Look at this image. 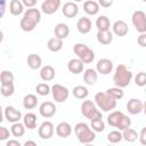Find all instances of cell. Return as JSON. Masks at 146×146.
<instances>
[{
	"label": "cell",
	"mask_w": 146,
	"mask_h": 146,
	"mask_svg": "<svg viewBox=\"0 0 146 146\" xmlns=\"http://www.w3.org/2000/svg\"><path fill=\"white\" fill-rule=\"evenodd\" d=\"M132 76H133L132 72L130 70H128V67L124 64H119L115 67V71L113 74V82H114L115 87L123 89L130 84Z\"/></svg>",
	"instance_id": "6da1fadb"
},
{
	"label": "cell",
	"mask_w": 146,
	"mask_h": 146,
	"mask_svg": "<svg viewBox=\"0 0 146 146\" xmlns=\"http://www.w3.org/2000/svg\"><path fill=\"white\" fill-rule=\"evenodd\" d=\"M74 132H75V136L78 137V140L81 144H83V145L91 144L95 140V138H96L95 131L86 122H79V123H76L74 125Z\"/></svg>",
	"instance_id": "7a4b0ae2"
},
{
	"label": "cell",
	"mask_w": 146,
	"mask_h": 146,
	"mask_svg": "<svg viewBox=\"0 0 146 146\" xmlns=\"http://www.w3.org/2000/svg\"><path fill=\"white\" fill-rule=\"evenodd\" d=\"M73 51L76 57L83 62V64H90L95 59V52L84 43H75L73 47Z\"/></svg>",
	"instance_id": "3957f363"
},
{
	"label": "cell",
	"mask_w": 146,
	"mask_h": 146,
	"mask_svg": "<svg viewBox=\"0 0 146 146\" xmlns=\"http://www.w3.org/2000/svg\"><path fill=\"white\" fill-rule=\"evenodd\" d=\"M95 104L103 112H110L116 107V100L110 97L106 92H97L95 95Z\"/></svg>",
	"instance_id": "277c9868"
},
{
	"label": "cell",
	"mask_w": 146,
	"mask_h": 146,
	"mask_svg": "<svg viewBox=\"0 0 146 146\" xmlns=\"http://www.w3.org/2000/svg\"><path fill=\"white\" fill-rule=\"evenodd\" d=\"M81 113L83 114L84 117H87L90 121H92L95 119H102L103 117L102 112L98 110L97 105L91 100H84L81 104Z\"/></svg>",
	"instance_id": "5b68a950"
},
{
	"label": "cell",
	"mask_w": 146,
	"mask_h": 146,
	"mask_svg": "<svg viewBox=\"0 0 146 146\" xmlns=\"http://www.w3.org/2000/svg\"><path fill=\"white\" fill-rule=\"evenodd\" d=\"M131 22L137 32H139L140 34L146 33V14L143 10L133 11L131 16Z\"/></svg>",
	"instance_id": "8992f818"
},
{
	"label": "cell",
	"mask_w": 146,
	"mask_h": 146,
	"mask_svg": "<svg viewBox=\"0 0 146 146\" xmlns=\"http://www.w3.org/2000/svg\"><path fill=\"white\" fill-rule=\"evenodd\" d=\"M51 94H52V98L55 102L64 103L65 100H67V98L70 96V90L59 83H55L51 87Z\"/></svg>",
	"instance_id": "52a82bcc"
},
{
	"label": "cell",
	"mask_w": 146,
	"mask_h": 146,
	"mask_svg": "<svg viewBox=\"0 0 146 146\" xmlns=\"http://www.w3.org/2000/svg\"><path fill=\"white\" fill-rule=\"evenodd\" d=\"M54 132H55V127H54L52 122H50V121H43L40 124L39 130H38L39 137L42 139H50L52 137Z\"/></svg>",
	"instance_id": "ba28073f"
},
{
	"label": "cell",
	"mask_w": 146,
	"mask_h": 146,
	"mask_svg": "<svg viewBox=\"0 0 146 146\" xmlns=\"http://www.w3.org/2000/svg\"><path fill=\"white\" fill-rule=\"evenodd\" d=\"M3 115L6 117V120L8 122L11 123H17L19 122V120L22 119V113L21 111H18L17 108H15L14 106H6L3 110Z\"/></svg>",
	"instance_id": "9c48e42d"
},
{
	"label": "cell",
	"mask_w": 146,
	"mask_h": 146,
	"mask_svg": "<svg viewBox=\"0 0 146 146\" xmlns=\"http://www.w3.org/2000/svg\"><path fill=\"white\" fill-rule=\"evenodd\" d=\"M60 3V0H44L41 3V10L46 15H52L58 10Z\"/></svg>",
	"instance_id": "30bf717a"
},
{
	"label": "cell",
	"mask_w": 146,
	"mask_h": 146,
	"mask_svg": "<svg viewBox=\"0 0 146 146\" xmlns=\"http://www.w3.org/2000/svg\"><path fill=\"white\" fill-rule=\"evenodd\" d=\"M96 71L97 73H100L102 75H107L113 71V62L108 58H102L96 64Z\"/></svg>",
	"instance_id": "8fae6325"
},
{
	"label": "cell",
	"mask_w": 146,
	"mask_h": 146,
	"mask_svg": "<svg viewBox=\"0 0 146 146\" xmlns=\"http://www.w3.org/2000/svg\"><path fill=\"white\" fill-rule=\"evenodd\" d=\"M56 111H57V108H56L55 104L51 102H43L39 107V113L44 119L52 117L56 114Z\"/></svg>",
	"instance_id": "7c38bea8"
},
{
	"label": "cell",
	"mask_w": 146,
	"mask_h": 146,
	"mask_svg": "<svg viewBox=\"0 0 146 146\" xmlns=\"http://www.w3.org/2000/svg\"><path fill=\"white\" fill-rule=\"evenodd\" d=\"M143 108H144V103L138 98H131L127 103V111L132 115L139 114L140 112H143Z\"/></svg>",
	"instance_id": "4fadbf2b"
},
{
	"label": "cell",
	"mask_w": 146,
	"mask_h": 146,
	"mask_svg": "<svg viewBox=\"0 0 146 146\" xmlns=\"http://www.w3.org/2000/svg\"><path fill=\"white\" fill-rule=\"evenodd\" d=\"M62 13L65 17L67 18H74L78 13H79V7L75 2L73 1H66L64 5H63V8H62Z\"/></svg>",
	"instance_id": "5bb4252c"
},
{
	"label": "cell",
	"mask_w": 146,
	"mask_h": 146,
	"mask_svg": "<svg viewBox=\"0 0 146 146\" xmlns=\"http://www.w3.org/2000/svg\"><path fill=\"white\" fill-rule=\"evenodd\" d=\"M112 30H113V33L117 36H124L128 34L129 32V27H128V24L122 21V19H119V21H115L112 25Z\"/></svg>",
	"instance_id": "9a60e30c"
},
{
	"label": "cell",
	"mask_w": 146,
	"mask_h": 146,
	"mask_svg": "<svg viewBox=\"0 0 146 146\" xmlns=\"http://www.w3.org/2000/svg\"><path fill=\"white\" fill-rule=\"evenodd\" d=\"M67 70L73 74H80L84 70V64L79 58H72L67 63Z\"/></svg>",
	"instance_id": "2e32d148"
},
{
	"label": "cell",
	"mask_w": 146,
	"mask_h": 146,
	"mask_svg": "<svg viewBox=\"0 0 146 146\" xmlns=\"http://www.w3.org/2000/svg\"><path fill=\"white\" fill-rule=\"evenodd\" d=\"M72 133V125L68 122H59L56 125V135L60 138H67Z\"/></svg>",
	"instance_id": "e0dca14e"
},
{
	"label": "cell",
	"mask_w": 146,
	"mask_h": 146,
	"mask_svg": "<svg viewBox=\"0 0 146 146\" xmlns=\"http://www.w3.org/2000/svg\"><path fill=\"white\" fill-rule=\"evenodd\" d=\"M83 10L87 15L95 16L99 13V3L95 0H87L83 2Z\"/></svg>",
	"instance_id": "ac0fdd59"
},
{
	"label": "cell",
	"mask_w": 146,
	"mask_h": 146,
	"mask_svg": "<svg viewBox=\"0 0 146 146\" xmlns=\"http://www.w3.org/2000/svg\"><path fill=\"white\" fill-rule=\"evenodd\" d=\"M76 29L81 34L89 33L91 31V21L86 16L79 18L78 22H76Z\"/></svg>",
	"instance_id": "d6986e66"
},
{
	"label": "cell",
	"mask_w": 146,
	"mask_h": 146,
	"mask_svg": "<svg viewBox=\"0 0 146 146\" xmlns=\"http://www.w3.org/2000/svg\"><path fill=\"white\" fill-rule=\"evenodd\" d=\"M54 33H55L56 38H58L60 40H64L70 34V27L65 23H58V24H56V26L54 29Z\"/></svg>",
	"instance_id": "ffe728a7"
},
{
	"label": "cell",
	"mask_w": 146,
	"mask_h": 146,
	"mask_svg": "<svg viewBox=\"0 0 146 146\" xmlns=\"http://www.w3.org/2000/svg\"><path fill=\"white\" fill-rule=\"evenodd\" d=\"M55 68L51 66V65H44L41 67L40 70V78L41 80H43L44 82H48V81H51L54 80L55 78Z\"/></svg>",
	"instance_id": "44dd1931"
},
{
	"label": "cell",
	"mask_w": 146,
	"mask_h": 146,
	"mask_svg": "<svg viewBox=\"0 0 146 146\" xmlns=\"http://www.w3.org/2000/svg\"><path fill=\"white\" fill-rule=\"evenodd\" d=\"M97 79H98V73H97V71L95 68H87V70H84L83 81H84L86 84L94 86L97 82Z\"/></svg>",
	"instance_id": "7402d4cb"
},
{
	"label": "cell",
	"mask_w": 146,
	"mask_h": 146,
	"mask_svg": "<svg viewBox=\"0 0 146 146\" xmlns=\"http://www.w3.org/2000/svg\"><path fill=\"white\" fill-rule=\"evenodd\" d=\"M23 123L25 125V128H27L29 130H33L36 128V123H38V117L34 113L29 112L24 115L23 117Z\"/></svg>",
	"instance_id": "603a6c76"
},
{
	"label": "cell",
	"mask_w": 146,
	"mask_h": 146,
	"mask_svg": "<svg viewBox=\"0 0 146 146\" xmlns=\"http://www.w3.org/2000/svg\"><path fill=\"white\" fill-rule=\"evenodd\" d=\"M96 38L100 44L107 46L113 41V33L111 31H98Z\"/></svg>",
	"instance_id": "cb8c5ba5"
},
{
	"label": "cell",
	"mask_w": 146,
	"mask_h": 146,
	"mask_svg": "<svg viewBox=\"0 0 146 146\" xmlns=\"http://www.w3.org/2000/svg\"><path fill=\"white\" fill-rule=\"evenodd\" d=\"M96 27L98 31H110L111 22L106 15H100L96 19Z\"/></svg>",
	"instance_id": "d4e9b609"
},
{
	"label": "cell",
	"mask_w": 146,
	"mask_h": 146,
	"mask_svg": "<svg viewBox=\"0 0 146 146\" xmlns=\"http://www.w3.org/2000/svg\"><path fill=\"white\" fill-rule=\"evenodd\" d=\"M27 66L31 70H38L42 66V59L38 54H30L27 56Z\"/></svg>",
	"instance_id": "484cf974"
},
{
	"label": "cell",
	"mask_w": 146,
	"mask_h": 146,
	"mask_svg": "<svg viewBox=\"0 0 146 146\" xmlns=\"http://www.w3.org/2000/svg\"><path fill=\"white\" fill-rule=\"evenodd\" d=\"M9 11L13 16H18L24 11V5L19 0H11L9 2Z\"/></svg>",
	"instance_id": "4316f807"
},
{
	"label": "cell",
	"mask_w": 146,
	"mask_h": 146,
	"mask_svg": "<svg viewBox=\"0 0 146 146\" xmlns=\"http://www.w3.org/2000/svg\"><path fill=\"white\" fill-rule=\"evenodd\" d=\"M124 116V114L121 112V111H113L108 114L107 116V123L111 125V127H114L116 128L119 122L121 121V119Z\"/></svg>",
	"instance_id": "83f0119b"
},
{
	"label": "cell",
	"mask_w": 146,
	"mask_h": 146,
	"mask_svg": "<svg viewBox=\"0 0 146 146\" xmlns=\"http://www.w3.org/2000/svg\"><path fill=\"white\" fill-rule=\"evenodd\" d=\"M63 46H64L63 40H60V39H58V38H56V36L49 39L48 42H47V48H48L50 51H52V52H57V51L62 50Z\"/></svg>",
	"instance_id": "f1b7e54d"
},
{
	"label": "cell",
	"mask_w": 146,
	"mask_h": 146,
	"mask_svg": "<svg viewBox=\"0 0 146 146\" xmlns=\"http://www.w3.org/2000/svg\"><path fill=\"white\" fill-rule=\"evenodd\" d=\"M36 25L38 24L34 21H32V19H30L25 16H23L21 18V22H19V26L24 32H32L36 27Z\"/></svg>",
	"instance_id": "f546056e"
},
{
	"label": "cell",
	"mask_w": 146,
	"mask_h": 146,
	"mask_svg": "<svg viewBox=\"0 0 146 146\" xmlns=\"http://www.w3.org/2000/svg\"><path fill=\"white\" fill-rule=\"evenodd\" d=\"M38 105V97L33 94H29L23 98V106L26 110H32Z\"/></svg>",
	"instance_id": "4dcf8cb0"
},
{
	"label": "cell",
	"mask_w": 146,
	"mask_h": 146,
	"mask_svg": "<svg viewBox=\"0 0 146 146\" xmlns=\"http://www.w3.org/2000/svg\"><path fill=\"white\" fill-rule=\"evenodd\" d=\"M23 16H25V17H27V18L34 21L36 24H39L40 21H41V13H40V10L36 9L35 7H34V8L26 9V10L24 11V15H23Z\"/></svg>",
	"instance_id": "1f68e13d"
},
{
	"label": "cell",
	"mask_w": 146,
	"mask_h": 146,
	"mask_svg": "<svg viewBox=\"0 0 146 146\" xmlns=\"http://www.w3.org/2000/svg\"><path fill=\"white\" fill-rule=\"evenodd\" d=\"M73 96L76 98V99H86L89 95V90L87 87L84 86H76L73 88Z\"/></svg>",
	"instance_id": "d6a6232c"
},
{
	"label": "cell",
	"mask_w": 146,
	"mask_h": 146,
	"mask_svg": "<svg viewBox=\"0 0 146 146\" xmlns=\"http://www.w3.org/2000/svg\"><path fill=\"white\" fill-rule=\"evenodd\" d=\"M122 137H123V139H124L125 141H128V143H133V141L137 140V138H139V133H138L135 129L129 128V129H125V130L122 131Z\"/></svg>",
	"instance_id": "836d02e7"
},
{
	"label": "cell",
	"mask_w": 146,
	"mask_h": 146,
	"mask_svg": "<svg viewBox=\"0 0 146 146\" xmlns=\"http://www.w3.org/2000/svg\"><path fill=\"white\" fill-rule=\"evenodd\" d=\"M25 125L24 123L17 122V123H13L10 127V132L14 137H22L25 133Z\"/></svg>",
	"instance_id": "e575fe53"
},
{
	"label": "cell",
	"mask_w": 146,
	"mask_h": 146,
	"mask_svg": "<svg viewBox=\"0 0 146 146\" xmlns=\"http://www.w3.org/2000/svg\"><path fill=\"white\" fill-rule=\"evenodd\" d=\"M14 74L11 71H8V70H3L1 71V74H0V82H1V86L2 84H11L14 83Z\"/></svg>",
	"instance_id": "d590c367"
},
{
	"label": "cell",
	"mask_w": 146,
	"mask_h": 146,
	"mask_svg": "<svg viewBox=\"0 0 146 146\" xmlns=\"http://www.w3.org/2000/svg\"><path fill=\"white\" fill-rule=\"evenodd\" d=\"M106 94H107L110 97H112L113 99H115V100H120V99H122L123 96H124L123 90H122L121 88H117V87L108 88V89L106 90Z\"/></svg>",
	"instance_id": "8d00e7d4"
},
{
	"label": "cell",
	"mask_w": 146,
	"mask_h": 146,
	"mask_svg": "<svg viewBox=\"0 0 146 146\" xmlns=\"http://www.w3.org/2000/svg\"><path fill=\"white\" fill-rule=\"evenodd\" d=\"M122 139H123V137H122V132L120 130H113V131L108 132V135H107V140L113 145L120 143Z\"/></svg>",
	"instance_id": "74e56055"
},
{
	"label": "cell",
	"mask_w": 146,
	"mask_h": 146,
	"mask_svg": "<svg viewBox=\"0 0 146 146\" xmlns=\"http://www.w3.org/2000/svg\"><path fill=\"white\" fill-rule=\"evenodd\" d=\"M35 91L39 96H48L51 92V87H49V84H47L44 82H41V83L36 84Z\"/></svg>",
	"instance_id": "f35d334b"
},
{
	"label": "cell",
	"mask_w": 146,
	"mask_h": 146,
	"mask_svg": "<svg viewBox=\"0 0 146 146\" xmlns=\"http://www.w3.org/2000/svg\"><path fill=\"white\" fill-rule=\"evenodd\" d=\"M90 122H91L90 127L95 132H102L105 130V123H104L103 119H95Z\"/></svg>",
	"instance_id": "ab89813d"
},
{
	"label": "cell",
	"mask_w": 146,
	"mask_h": 146,
	"mask_svg": "<svg viewBox=\"0 0 146 146\" xmlns=\"http://www.w3.org/2000/svg\"><path fill=\"white\" fill-rule=\"evenodd\" d=\"M14 91H15V87H14V83L11 84H2L1 88H0V92L3 97H10L14 95Z\"/></svg>",
	"instance_id": "60d3db41"
},
{
	"label": "cell",
	"mask_w": 146,
	"mask_h": 146,
	"mask_svg": "<svg viewBox=\"0 0 146 146\" xmlns=\"http://www.w3.org/2000/svg\"><path fill=\"white\" fill-rule=\"evenodd\" d=\"M130 125H131V120H130V117L127 116V115H124V116L121 119V121L119 122L116 129L120 130V131H123V130H125V129H129Z\"/></svg>",
	"instance_id": "b9f144b4"
},
{
	"label": "cell",
	"mask_w": 146,
	"mask_h": 146,
	"mask_svg": "<svg viewBox=\"0 0 146 146\" xmlns=\"http://www.w3.org/2000/svg\"><path fill=\"white\" fill-rule=\"evenodd\" d=\"M135 83L138 87H145L146 86V72H139L135 76Z\"/></svg>",
	"instance_id": "7bdbcfd3"
},
{
	"label": "cell",
	"mask_w": 146,
	"mask_h": 146,
	"mask_svg": "<svg viewBox=\"0 0 146 146\" xmlns=\"http://www.w3.org/2000/svg\"><path fill=\"white\" fill-rule=\"evenodd\" d=\"M11 132H9V130L6 127H0V140H7L9 139Z\"/></svg>",
	"instance_id": "ee69618b"
},
{
	"label": "cell",
	"mask_w": 146,
	"mask_h": 146,
	"mask_svg": "<svg viewBox=\"0 0 146 146\" xmlns=\"http://www.w3.org/2000/svg\"><path fill=\"white\" fill-rule=\"evenodd\" d=\"M139 143L143 146H146V127H144L139 132Z\"/></svg>",
	"instance_id": "f6af8a7d"
},
{
	"label": "cell",
	"mask_w": 146,
	"mask_h": 146,
	"mask_svg": "<svg viewBox=\"0 0 146 146\" xmlns=\"http://www.w3.org/2000/svg\"><path fill=\"white\" fill-rule=\"evenodd\" d=\"M137 43H138L140 47L146 48V33L139 34V36L137 38Z\"/></svg>",
	"instance_id": "bcb514c9"
},
{
	"label": "cell",
	"mask_w": 146,
	"mask_h": 146,
	"mask_svg": "<svg viewBox=\"0 0 146 146\" xmlns=\"http://www.w3.org/2000/svg\"><path fill=\"white\" fill-rule=\"evenodd\" d=\"M22 2L24 5V7H27V9L34 8V6L36 5V0H23Z\"/></svg>",
	"instance_id": "7dc6e473"
},
{
	"label": "cell",
	"mask_w": 146,
	"mask_h": 146,
	"mask_svg": "<svg viewBox=\"0 0 146 146\" xmlns=\"http://www.w3.org/2000/svg\"><path fill=\"white\" fill-rule=\"evenodd\" d=\"M99 3V7H103V8H108L113 5V1H105V0H99L98 1Z\"/></svg>",
	"instance_id": "c3c4849f"
},
{
	"label": "cell",
	"mask_w": 146,
	"mask_h": 146,
	"mask_svg": "<svg viewBox=\"0 0 146 146\" xmlns=\"http://www.w3.org/2000/svg\"><path fill=\"white\" fill-rule=\"evenodd\" d=\"M6 146H22V144L16 139H9V140H7Z\"/></svg>",
	"instance_id": "681fc988"
},
{
	"label": "cell",
	"mask_w": 146,
	"mask_h": 146,
	"mask_svg": "<svg viewBox=\"0 0 146 146\" xmlns=\"http://www.w3.org/2000/svg\"><path fill=\"white\" fill-rule=\"evenodd\" d=\"M23 146H38V145L34 140H27V141H25V144Z\"/></svg>",
	"instance_id": "f907efd6"
},
{
	"label": "cell",
	"mask_w": 146,
	"mask_h": 146,
	"mask_svg": "<svg viewBox=\"0 0 146 146\" xmlns=\"http://www.w3.org/2000/svg\"><path fill=\"white\" fill-rule=\"evenodd\" d=\"M5 6H6V1L2 0V1H1V14H2V15H3V13H5Z\"/></svg>",
	"instance_id": "816d5d0a"
},
{
	"label": "cell",
	"mask_w": 146,
	"mask_h": 146,
	"mask_svg": "<svg viewBox=\"0 0 146 146\" xmlns=\"http://www.w3.org/2000/svg\"><path fill=\"white\" fill-rule=\"evenodd\" d=\"M143 112L145 113V115H146V100H145V103H144V108H143Z\"/></svg>",
	"instance_id": "f5cc1de1"
},
{
	"label": "cell",
	"mask_w": 146,
	"mask_h": 146,
	"mask_svg": "<svg viewBox=\"0 0 146 146\" xmlns=\"http://www.w3.org/2000/svg\"><path fill=\"white\" fill-rule=\"evenodd\" d=\"M84 146H94L92 144H87V145H84Z\"/></svg>",
	"instance_id": "db71d44e"
},
{
	"label": "cell",
	"mask_w": 146,
	"mask_h": 146,
	"mask_svg": "<svg viewBox=\"0 0 146 146\" xmlns=\"http://www.w3.org/2000/svg\"><path fill=\"white\" fill-rule=\"evenodd\" d=\"M107 146H114V145H113V144H111V145H107Z\"/></svg>",
	"instance_id": "11a10c76"
},
{
	"label": "cell",
	"mask_w": 146,
	"mask_h": 146,
	"mask_svg": "<svg viewBox=\"0 0 146 146\" xmlns=\"http://www.w3.org/2000/svg\"><path fill=\"white\" fill-rule=\"evenodd\" d=\"M145 92H146V89H145Z\"/></svg>",
	"instance_id": "9f6ffc18"
}]
</instances>
